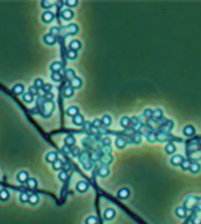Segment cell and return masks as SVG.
Here are the masks:
<instances>
[{"label":"cell","instance_id":"obj_25","mask_svg":"<svg viewBox=\"0 0 201 224\" xmlns=\"http://www.w3.org/2000/svg\"><path fill=\"white\" fill-rule=\"evenodd\" d=\"M81 85H83V81H81V78H79V77H75L74 80L70 81V86H71V87H73L74 90H75V88H80Z\"/></svg>","mask_w":201,"mask_h":224},{"label":"cell","instance_id":"obj_40","mask_svg":"<svg viewBox=\"0 0 201 224\" xmlns=\"http://www.w3.org/2000/svg\"><path fill=\"white\" fill-rule=\"evenodd\" d=\"M91 125H93V128L95 130H100L101 127H103V123H101V120L99 118H95L93 122H91Z\"/></svg>","mask_w":201,"mask_h":224},{"label":"cell","instance_id":"obj_59","mask_svg":"<svg viewBox=\"0 0 201 224\" xmlns=\"http://www.w3.org/2000/svg\"><path fill=\"white\" fill-rule=\"evenodd\" d=\"M63 151H64V152H65V153H69V152H71V151H70V147H67V146H64Z\"/></svg>","mask_w":201,"mask_h":224},{"label":"cell","instance_id":"obj_14","mask_svg":"<svg viewBox=\"0 0 201 224\" xmlns=\"http://www.w3.org/2000/svg\"><path fill=\"white\" fill-rule=\"evenodd\" d=\"M61 68H63V62H60V61H54V62L50 65L51 72H60Z\"/></svg>","mask_w":201,"mask_h":224},{"label":"cell","instance_id":"obj_54","mask_svg":"<svg viewBox=\"0 0 201 224\" xmlns=\"http://www.w3.org/2000/svg\"><path fill=\"white\" fill-rule=\"evenodd\" d=\"M101 151H103V154H111V147L110 146H103Z\"/></svg>","mask_w":201,"mask_h":224},{"label":"cell","instance_id":"obj_38","mask_svg":"<svg viewBox=\"0 0 201 224\" xmlns=\"http://www.w3.org/2000/svg\"><path fill=\"white\" fill-rule=\"evenodd\" d=\"M162 115H164V111H162L161 108H156V110H154V118L155 120H160V118H162Z\"/></svg>","mask_w":201,"mask_h":224},{"label":"cell","instance_id":"obj_2","mask_svg":"<svg viewBox=\"0 0 201 224\" xmlns=\"http://www.w3.org/2000/svg\"><path fill=\"white\" fill-rule=\"evenodd\" d=\"M184 162V157L181 154H174L170 160V163L172 164L174 167H178V166H181V163Z\"/></svg>","mask_w":201,"mask_h":224},{"label":"cell","instance_id":"obj_34","mask_svg":"<svg viewBox=\"0 0 201 224\" xmlns=\"http://www.w3.org/2000/svg\"><path fill=\"white\" fill-rule=\"evenodd\" d=\"M146 140H148L150 143L156 142V141H158V134L154 133V132H149L148 134H146Z\"/></svg>","mask_w":201,"mask_h":224},{"label":"cell","instance_id":"obj_21","mask_svg":"<svg viewBox=\"0 0 201 224\" xmlns=\"http://www.w3.org/2000/svg\"><path fill=\"white\" fill-rule=\"evenodd\" d=\"M73 123L74 125H76V126H83L84 123H85V120H84V116L83 115H77V116H75V117H73Z\"/></svg>","mask_w":201,"mask_h":224},{"label":"cell","instance_id":"obj_32","mask_svg":"<svg viewBox=\"0 0 201 224\" xmlns=\"http://www.w3.org/2000/svg\"><path fill=\"white\" fill-rule=\"evenodd\" d=\"M65 77H66L69 81L74 80V78L76 77V76H75V71L73 70V68H67V70L65 71Z\"/></svg>","mask_w":201,"mask_h":224},{"label":"cell","instance_id":"obj_23","mask_svg":"<svg viewBox=\"0 0 201 224\" xmlns=\"http://www.w3.org/2000/svg\"><path fill=\"white\" fill-rule=\"evenodd\" d=\"M100 120H101V123H103L104 127H109L111 125V122H112V118H111L110 115H104Z\"/></svg>","mask_w":201,"mask_h":224},{"label":"cell","instance_id":"obj_42","mask_svg":"<svg viewBox=\"0 0 201 224\" xmlns=\"http://www.w3.org/2000/svg\"><path fill=\"white\" fill-rule=\"evenodd\" d=\"M131 140H132V142H134V143L139 144V143L141 142V134L140 133H132Z\"/></svg>","mask_w":201,"mask_h":224},{"label":"cell","instance_id":"obj_15","mask_svg":"<svg viewBox=\"0 0 201 224\" xmlns=\"http://www.w3.org/2000/svg\"><path fill=\"white\" fill-rule=\"evenodd\" d=\"M64 31H67V34H71V35H75V34L77 33V30H79V27H77L76 24H71V25L64 27Z\"/></svg>","mask_w":201,"mask_h":224},{"label":"cell","instance_id":"obj_31","mask_svg":"<svg viewBox=\"0 0 201 224\" xmlns=\"http://www.w3.org/2000/svg\"><path fill=\"white\" fill-rule=\"evenodd\" d=\"M9 197H10V194L6 189H1L0 191V201L1 202H6L9 199Z\"/></svg>","mask_w":201,"mask_h":224},{"label":"cell","instance_id":"obj_53","mask_svg":"<svg viewBox=\"0 0 201 224\" xmlns=\"http://www.w3.org/2000/svg\"><path fill=\"white\" fill-rule=\"evenodd\" d=\"M76 57H77L76 51H71V50L67 51V58H70V60H75Z\"/></svg>","mask_w":201,"mask_h":224},{"label":"cell","instance_id":"obj_37","mask_svg":"<svg viewBox=\"0 0 201 224\" xmlns=\"http://www.w3.org/2000/svg\"><path fill=\"white\" fill-rule=\"evenodd\" d=\"M61 78H63V75L61 72H51V80L55 82H60Z\"/></svg>","mask_w":201,"mask_h":224},{"label":"cell","instance_id":"obj_11","mask_svg":"<svg viewBox=\"0 0 201 224\" xmlns=\"http://www.w3.org/2000/svg\"><path fill=\"white\" fill-rule=\"evenodd\" d=\"M112 161H114V157H112L111 154H103L101 158H100V162L106 167H108V164L112 163Z\"/></svg>","mask_w":201,"mask_h":224},{"label":"cell","instance_id":"obj_58","mask_svg":"<svg viewBox=\"0 0 201 224\" xmlns=\"http://www.w3.org/2000/svg\"><path fill=\"white\" fill-rule=\"evenodd\" d=\"M53 98H54V96H53L51 92H47V94L45 95V101H53Z\"/></svg>","mask_w":201,"mask_h":224},{"label":"cell","instance_id":"obj_12","mask_svg":"<svg viewBox=\"0 0 201 224\" xmlns=\"http://www.w3.org/2000/svg\"><path fill=\"white\" fill-rule=\"evenodd\" d=\"M115 144H116V147L119 150H122V148L126 147L128 141H126V138H124V137H118L116 141H115Z\"/></svg>","mask_w":201,"mask_h":224},{"label":"cell","instance_id":"obj_30","mask_svg":"<svg viewBox=\"0 0 201 224\" xmlns=\"http://www.w3.org/2000/svg\"><path fill=\"white\" fill-rule=\"evenodd\" d=\"M114 217H115V211L112 208H109V209L105 211V213H104V218L105 219H112Z\"/></svg>","mask_w":201,"mask_h":224},{"label":"cell","instance_id":"obj_33","mask_svg":"<svg viewBox=\"0 0 201 224\" xmlns=\"http://www.w3.org/2000/svg\"><path fill=\"white\" fill-rule=\"evenodd\" d=\"M29 197H30V194H28L26 192H21L19 195V201L21 203H29Z\"/></svg>","mask_w":201,"mask_h":224},{"label":"cell","instance_id":"obj_27","mask_svg":"<svg viewBox=\"0 0 201 224\" xmlns=\"http://www.w3.org/2000/svg\"><path fill=\"white\" fill-rule=\"evenodd\" d=\"M97 173H99V175L100 177H108L109 174H110V171H109V168L106 167V166H103V167H100L99 168V171H97Z\"/></svg>","mask_w":201,"mask_h":224},{"label":"cell","instance_id":"obj_24","mask_svg":"<svg viewBox=\"0 0 201 224\" xmlns=\"http://www.w3.org/2000/svg\"><path fill=\"white\" fill-rule=\"evenodd\" d=\"M191 173H194V174H196V173H199V172L201 171V166H200V163L199 162H192L191 163V166H190V169H189Z\"/></svg>","mask_w":201,"mask_h":224},{"label":"cell","instance_id":"obj_26","mask_svg":"<svg viewBox=\"0 0 201 224\" xmlns=\"http://www.w3.org/2000/svg\"><path fill=\"white\" fill-rule=\"evenodd\" d=\"M39 201H40V198H39V195H37L36 193H31V194H30V197H29V204L36 205L37 203H39Z\"/></svg>","mask_w":201,"mask_h":224},{"label":"cell","instance_id":"obj_16","mask_svg":"<svg viewBox=\"0 0 201 224\" xmlns=\"http://www.w3.org/2000/svg\"><path fill=\"white\" fill-rule=\"evenodd\" d=\"M13 92H14L15 95H24L25 92H24V85L23 84H15L13 86Z\"/></svg>","mask_w":201,"mask_h":224},{"label":"cell","instance_id":"obj_49","mask_svg":"<svg viewBox=\"0 0 201 224\" xmlns=\"http://www.w3.org/2000/svg\"><path fill=\"white\" fill-rule=\"evenodd\" d=\"M131 125H132V128H138V127H140V122H139L138 117H132V118H131Z\"/></svg>","mask_w":201,"mask_h":224},{"label":"cell","instance_id":"obj_10","mask_svg":"<svg viewBox=\"0 0 201 224\" xmlns=\"http://www.w3.org/2000/svg\"><path fill=\"white\" fill-rule=\"evenodd\" d=\"M43 41L45 43L46 45H54L56 43V37L53 36L51 34H46V35L43 36Z\"/></svg>","mask_w":201,"mask_h":224},{"label":"cell","instance_id":"obj_28","mask_svg":"<svg viewBox=\"0 0 201 224\" xmlns=\"http://www.w3.org/2000/svg\"><path fill=\"white\" fill-rule=\"evenodd\" d=\"M165 152L168 154H174L176 152V146L174 143H171V142L168 143V144H166V147H165Z\"/></svg>","mask_w":201,"mask_h":224},{"label":"cell","instance_id":"obj_50","mask_svg":"<svg viewBox=\"0 0 201 224\" xmlns=\"http://www.w3.org/2000/svg\"><path fill=\"white\" fill-rule=\"evenodd\" d=\"M28 92H30L33 96H36V95H39V88L35 87V86L33 85V86H30V87H29V91Z\"/></svg>","mask_w":201,"mask_h":224},{"label":"cell","instance_id":"obj_22","mask_svg":"<svg viewBox=\"0 0 201 224\" xmlns=\"http://www.w3.org/2000/svg\"><path fill=\"white\" fill-rule=\"evenodd\" d=\"M129 195H130V191H129L128 188H121L120 191L118 192V197L121 199H126V198H129Z\"/></svg>","mask_w":201,"mask_h":224},{"label":"cell","instance_id":"obj_57","mask_svg":"<svg viewBox=\"0 0 201 224\" xmlns=\"http://www.w3.org/2000/svg\"><path fill=\"white\" fill-rule=\"evenodd\" d=\"M51 85H50V84H45V85H44V87H43V90H44V91H45L46 92V94H47V92H51Z\"/></svg>","mask_w":201,"mask_h":224},{"label":"cell","instance_id":"obj_46","mask_svg":"<svg viewBox=\"0 0 201 224\" xmlns=\"http://www.w3.org/2000/svg\"><path fill=\"white\" fill-rule=\"evenodd\" d=\"M49 34H51L53 36H57L60 34V27L59 26H54V27H51V29H50V33Z\"/></svg>","mask_w":201,"mask_h":224},{"label":"cell","instance_id":"obj_8","mask_svg":"<svg viewBox=\"0 0 201 224\" xmlns=\"http://www.w3.org/2000/svg\"><path fill=\"white\" fill-rule=\"evenodd\" d=\"M172 128H174V121H169V120H168V122H166L165 125L160 126V131H161L162 133H168Z\"/></svg>","mask_w":201,"mask_h":224},{"label":"cell","instance_id":"obj_56","mask_svg":"<svg viewBox=\"0 0 201 224\" xmlns=\"http://www.w3.org/2000/svg\"><path fill=\"white\" fill-rule=\"evenodd\" d=\"M110 144H111L110 137H105V138H103V146H110Z\"/></svg>","mask_w":201,"mask_h":224},{"label":"cell","instance_id":"obj_7","mask_svg":"<svg viewBox=\"0 0 201 224\" xmlns=\"http://www.w3.org/2000/svg\"><path fill=\"white\" fill-rule=\"evenodd\" d=\"M57 160V153L55 152V151H51V152H47L46 156H45V162H47V163H54Z\"/></svg>","mask_w":201,"mask_h":224},{"label":"cell","instance_id":"obj_39","mask_svg":"<svg viewBox=\"0 0 201 224\" xmlns=\"http://www.w3.org/2000/svg\"><path fill=\"white\" fill-rule=\"evenodd\" d=\"M142 116L144 117H146V118H152V116H154V110H151V108H146V110H144V112H142Z\"/></svg>","mask_w":201,"mask_h":224},{"label":"cell","instance_id":"obj_18","mask_svg":"<svg viewBox=\"0 0 201 224\" xmlns=\"http://www.w3.org/2000/svg\"><path fill=\"white\" fill-rule=\"evenodd\" d=\"M81 47V43L79 40H73V41H70V44H69V50H71V51H77Z\"/></svg>","mask_w":201,"mask_h":224},{"label":"cell","instance_id":"obj_51","mask_svg":"<svg viewBox=\"0 0 201 224\" xmlns=\"http://www.w3.org/2000/svg\"><path fill=\"white\" fill-rule=\"evenodd\" d=\"M65 4H66V6H69V9L70 8H75V6L77 5V0H66Z\"/></svg>","mask_w":201,"mask_h":224},{"label":"cell","instance_id":"obj_45","mask_svg":"<svg viewBox=\"0 0 201 224\" xmlns=\"http://www.w3.org/2000/svg\"><path fill=\"white\" fill-rule=\"evenodd\" d=\"M44 81L41 80V78H35V81H34V86H35V87H37V88H43L44 87Z\"/></svg>","mask_w":201,"mask_h":224},{"label":"cell","instance_id":"obj_47","mask_svg":"<svg viewBox=\"0 0 201 224\" xmlns=\"http://www.w3.org/2000/svg\"><path fill=\"white\" fill-rule=\"evenodd\" d=\"M71 154H73V156H75V157H80V154H81L80 148L76 147V146H74L73 148H71Z\"/></svg>","mask_w":201,"mask_h":224},{"label":"cell","instance_id":"obj_60","mask_svg":"<svg viewBox=\"0 0 201 224\" xmlns=\"http://www.w3.org/2000/svg\"><path fill=\"white\" fill-rule=\"evenodd\" d=\"M100 133H106V128H100Z\"/></svg>","mask_w":201,"mask_h":224},{"label":"cell","instance_id":"obj_19","mask_svg":"<svg viewBox=\"0 0 201 224\" xmlns=\"http://www.w3.org/2000/svg\"><path fill=\"white\" fill-rule=\"evenodd\" d=\"M120 125L124 127V128H129V127L131 126V118L128 116H124L120 118Z\"/></svg>","mask_w":201,"mask_h":224},{"label":"cell","instance_id":"obj_52","mask_svg":"<svg viewBox=\"0 0 201 224\" xmlns=\"http://www.w3.org/2000/svg\"><path fill=\"white\" fill-rule=\"evenodd\" d=\"M176 214H178V217H180V218H182V217L186 215V212H185V209H184L182 207H180V208L176 209Z\"/></svg>","mask_w":201,"mask_h":224},{"label":"cell","instance_id":"obj_48","mask_svg":"<svg viewBox=\"0 0 201 224\" xmlns=\"http://www.w3.org/2000/svg\"><path fill=\"white\" fill-rule=\"evenodd\" d=\"M100 154H99V152H97V151H94V152H93V154H91V156H90V160H91V162H96V161H99V160H100Z\"/></svg>","mask_w":201,"mask_h":224},{"label":"cell","instance_id":"obj_9","mask_svg":"<svg viewBox=\"0 0 201 224\" xmlns=\"http://www.w3.org/2000/svg\"><path fill=\"white\" fill-rule=\"evenodd\" d=\"M74 94H75V91H74V88L71 87L70 85L65 86V87H64V90H63V95H64V97H66V98L73 97Z\"/></svg>","mask_w":201,"mask_h":224},{"label":"cell","instance_id":"obj_6","mask_svg":"<svg viewBox=\"0 0 201 224\" xmlns=\"http://www.w3.org/2000/svg\"><path fill=\"white\" fill-rule=\"evenodd\" d=\"M61 18H63L64 20H71L74 18V11L69 8L61 10Z\"/></svg>","mask_w":201,"mask_h":224},{"label":"cell","instance_id":"obj_44","mask_svg":"<svg viewBox=\"0 0 201 224\" xmlns=\"http://www.w3.org/2000/svg\"><path fill=\"white\" fill-rule=\"evenodd\" d=\"M40 5H41V8H44V9H49V8H51V6L54 5V3L50 1V0H45V1L40 3Z\"/></svg>","mask_w":201,"mask_h":224},{"label":"cell","instance_id":"obj_41","mask_svg":"<svg viewBox=\"0 0 201 224\" xmlns=\"http://www.w3.org/2000/svg\"><path fill=\"white\" fill-rule=\"evenodd\" d=\"M191 163H192V162H190L189 160H184V162L181 163V166H180V167H181L182 171H187V169H190V166H191Z\"/></svg>","mask_w":201,"mask_h":224},{"label":"cell","instance_id":"obj_29","mask_svg":"<svg viewBox=\"0 0 201 224\" xmlns=\"http://www.w3.org/2000/svg\"><path fill=\"white\" fill-rule=\"evenodd\" d=\"M53 166V169L54 171H60L61 168L64 167V161H60V160H56L54 163L51 164Z\"/></svg>","mask_w":201,"mask_h":224},{"label":"cell","instance_id":"obj_43","mask_svg":"<svg viewBox=\"0 0 201 224\" xmlns=\"http://www.w3.org/2000/svg\"><path fill=\"white\" fill-rule=\"evenodd\" d=\"M67 177H69V174H67V171H60V173H59V175H57V178L60 179L61 182H64V181H66L67 179Z\"/></svg>","mask_w":201,"mask_h":224},{"label":"cell","instance_id":"obj_17","mask_svg":"<svg viewBox=\"0 0 201 224\" xmlns=\"http://www.w3.org/2000/svg\"><path fill=\"white\" fill-rule=\"evenodd\" d=\"M79 108L76 107V106H70L69 108L66 110V115L67 116H70V117H75V116H77L79 115Z\"/></svg>","mask_w":201,"mask_h":224},{"label":"cell","instance_id":"obj_55","mask_svg":"<svg viewBox=\"0 0 201 224\" xmlns=\"http://www.w3.org/2000/svg\"><path fill=\"white\" fill-rule=\"evenodd\" d=\"M85 222H86V224H96L97 220H96V218H95V217H87Z\"/></svg>","mask_w":201,"mask_h":224},{"label":"cell","instance_id":"obj_13","mask_svg":"<svg viewBox=\"0 0 201 224\" xmlns=\"http://www.w3.org/2000/svg\"><path fill=\"white\" fill-rule=\"evenodd\" d=\"M184 134H185L186 137H192L194 134H195V127L192 125L185 126V128H184Z\"/></svg>","mask_w":201,"mask_h":224},{"label":"cell","instance_id":"obj_61","mask_svg":"<svg viewBox=\"0 0 201 224\" xmlns=\"http://www.w3.org/2000/svg\"><path fill=\"white\" fill-rule=\"evenodd\" d=\"M199 143H200V146H201V140H200V141H199Z\"/></svg>","mask_w":201,"mask_h":224},{"label":"cell","instance_id":"obj_36","mask_svg":"<svg viewBox=\"0 0 201 224\" xmlns=\"http://www.w3.org/2000/svg\"><path fill=\"white\" fill-rule=\"evenodd\" d=\"M26 185H28V188H30V189H35L36 185H37L36 179L35 178H29L28 182H26Z\"/></svg>","mask_w":201,"mask_h":224},{"label":"cell","instance_id":"obj_5","mask_svg":"<svg viewBox=\"0 0 201 224\" xmlns=\"http://www.w3.org/2000/svg\"><path fill=\"white\" fill-rule=\"evenodd\" d=\"M16 179L20 182V183H26L29 179V173L26 171H20L18 174H16Z\"/></svg>","mask_w":201,"mask_h":224},{"label":"cell","instance_id":"obj_4","mask_svg":"<svg viewBox=\"0 0 201 224\" xmlns=\"http://www.w3.org/2000/svg\"><path fill=\"white\" fill-rule=\"evenodd\" d=\"M87 189H89V183H87V182L80 181V182L76 183V191L79 193H85Z\"/></svg>","mask_w":201,"mask_h":224},{"label":"cell","instance_id":"obj_1","mask_svg":"<svg viewBox=\"0 0 201 224\" xmlns=\"http://www.w3.org/2000/svg\"><path fill=\"white\" fill-rule=\"evenodd\" d=\"M54 111V102L53 101H45L43 105V113L44 116L47 117L51 115V112Z\"/></svg>","mask_w":201,"mask_h":224},{"label":"cell","instance_id":"obj_3","mask_svg":"<svg viewBox=\"0 0 201 224\" xmlns=\"http://www.w3.org/2000/svg\"><path fill=\"white\" fill-rule=\"evenodd\" d=\"M54 18H55V15H54V13H51V11H49V10H46V11H44L43 13V15H41V20L45 24H49V23H51L53 20H54Z\"/></svg>","mask_w":201,"mask_h":224},{"label":"cell","instance_id":"obj_35","mask_svg":"<svg viewBox=\"0 0 201 224\" xmlns=\"http://www.w3.org/2000/svg\"><path fill=\"white\" fill-rule=\"evenodd\" d=\"M23 101L26 102V103H30L34 101V96L30 94V92H25V94L23 95Z\"/></svg>","mask_w":201,"mask_h":224},{"label":"cell","instance_id":"obj_20","mask_svg":"<svg viewBox=\"0 0 201 224\" xmlns=\"http://www.w3.org/2000/svg\"><path fill=\"white\" fill-rule=\"evenodd\" d=\"M64 141H65V146H67V147L73 148L75 146V137L73 136V134H67Z\"/></svg>","mask_w":201,"mask_h":224}]
</instances>
